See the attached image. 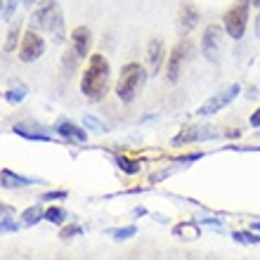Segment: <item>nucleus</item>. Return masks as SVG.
Masks as SVG:
<instances>
[{
    "label": "nucleus",
    "instance_id": "17",
    "mask_svg": "<svg viewBox=\"0 0 260 260\" xmlns=\"http://www.w3.org/2000/svg\"><path fill=\"white\" fill-rule=\"evenodd\" d=\"M26 95H28V88H26V85H14V88H10V90H5V92H3V97H5L10 104L24 102V100H26Z\"/></svg>",
    "mask_w": 260,
    "mask_h": 260
},
{
    "label": "nucleus",
    "instance_id": "13",
    "mask_svg": "<svg viewBox=\"0 0 260 260\" xmlns=\"http://www.w3.org/2000/svg\"><path fill=\"white\" fill-rule=\"evenodd\" d=\"M213 128H187L180 135L173 137V144H187V142H197V140H208L215 133H211Z\"/></svg>",
    "mask_w": 260,
    "mask_h": 260
},
{
    "label": "nucleus",
    "instance_id": "28",
    "mask_svg": "<svg viewBox=\"0 0 260 260\" xmlns=\"http://www.w3.org/2000/svg\"><path fill=\"white\" fill-rule=\"evenodd\" d=\"M251 125H253V128H260V107L251 114Z\"/></svg>",
    "mask_w": 260,
    "mask_h": 260
},
{
    "label": "nucleus",
    "instance_id": "27",
    "mask_svg": "<svg viewBox=\"0 0 260 260\" xmlns=\"http://www.w3.org/2000/svg\"><path fill=\"white\" fill-rule=\"evenodd\" d=\"M10 215H14V208L0 201V220H3V218H10Z\"/></svg>",
    "mask_w": 260,
    "mask_h": 260
},
{
    "label": "nucleus",
    "instance_id": "7",
    "mask_svg": "<svg viewBox=\"0 0 260 260\" xmlns=\"http://www.w3.org/2000/svg\"><path fill=\"white\" fill-rule=\"evenodd\" d=\"M201 52L208 62L218 64L220 62V52H222V28L220 24H208L201 38Z\"/></svg>",
    "mask_w": 260,
    "mask_h": 260
},
{
    "label": "nucleus",
    "instance_id": "26",
    "mask_svg": "<svg viewBox=\"0 0 260 260\" xmlns=\"http://www.w3.org/2000/svg\"><path fill=\"white\" fill-rule=\"evenodd\" d=\"M62 199H67V192H45L43 194V201H62Z\"/></svg>",
    "mask_w": 260,
    "mask_h": 260
},
{
    "label": "nucleus",
    "instance_id": "9",
    "mask_svg": "<svg viewBox=\"0 0 260 260\" xmlns=\"http://www.w3.org/2000/svg\"><path fill=\"white\" fill-rule=\"evenodd\" d=\"M90 43H92V34H90L88 26H76L74 31H71V50H74L81 59L88 57Z\"/></svg>",
    "mask_w": 260,
    "mask_h": 260
},
{
    "label": "nucleus",
    "instance_id": "11",
    "mask_svg": "<svg viewBox=\"0 0 260 260\" xmlns=\"http://www.w3.org/2000/svg\"><path fill=\"white\" fill-rule=\"evenodd\" d=\"M55 130L62 140H69V142H85V140H88V133H85L81 125L67 121V118H62V121L55 125Z\"/></svg>",
    "mask_w": 260,
    "mask_h": 260
},
{
    "label": "nucleus",
    "instance_id": "15",
    "mask_svg": "<svg viewBox=\"0 0 260 260\" xmlns=\"http://www.w3.org/2000/svg\"><path fill=\"white\" fill-rule=\"evenodd\" d=\"M19 43H21V21H12V24H10V31H7V36H5L3 50H5L7 55H12L14 50L19 48Z\"/></svg>",
    "mask_w": 260,
    "mask_h": 260
},
{
    "label": "nucleus",
    "instance_id": "5",
    "mask_svg": "<svg viewBox=\"0 0 260 260\" xmlns=\"http://www.w3.org/2000/svg\"><path fill=\"white\" fill-rule=\"evenodd\" d=\"M241 92V85L239 83H232V85H227L222 88L220 92H215L213 97H208L201 107L197 109V116H211V114H218L220 109H225L227 104H232Z\"/></svg>",
    "mask_w": 260,
    "mask_h": 260
},
{
    "label": "nucleus",
    "instance_id": "20",
    "mask_svg": "<svg viewBox=\"0 0 260 260\" xmlns=\"http://www.w3.org/2000/svg\"><path fill=\"white\" fill-rule=\"evenodd\" d=\"M116 164L121 166V171L128 173V175L140 171V164H137V161H130V158H125V156H116Z\"/></svg>",
    "mask_w": 260,
    "mask_h": 260
},
{
    "label": "nucleus",
    "instance_id": "14",
    "mask_svg": "<svg viewBox=\"0 0 260 260\" xmlns=\"http://www.w3.org/2000/svg\"><path fill=\"white\" fill-rule=\"evenodd\" d=\"M199 24V10L192 5V3H187V5L180 7V26L182 31H192L194 26Z\"/></svg>",
    "mask_w": 260,
    "mask_h": 260
},
{
    "label": "nucleus",
    "instance_id": "6",
    "mask_svg": "<svg viewBox=\"0 0 260 260\" xmlns=\"http://www.w3.org/2000/svg\"><path fill=\"white\" fill-rule=\"evenodd\" d=\"M45 55V41L38 31H31L28 28L26 34L21 36V43H19V59L24 64H31V62H38L41 57Z\"/></svg>",
    "mask_w": 260,
    "mask_h": 260
},
{
    "label": "nucleus",
    "instance_id": "16",
    "mask_svg": "<svg viewBox=\"0 0 260 260\" xmlns=\"http://www.w3.org/2000/svg\"><path fill=\"white\" fill-rule=\"evenodd\" d=\"M43 218H45V211H43L41 206H28L26 211L21 213V225L34 227V225H38Z\"/></svg>",
    "mask_w": 260,
    "mask_h": 260
},
{
    "label": "nucleus",
    "instance_id": "4",
    "mask_svg": "<svg viewBox=\"0 0 260 260\" xmlns=\"http://www.w3.org/2000/svg\"><path fill=\"white\" fill-rule=\"evenodd\" d=\"M251 3L253 0H237L230 10L225 12V19H222V24H225V31L230 38H234V41H239L241 36L246 34V26H248V10H251Z\"/></svg>",
    "mask_w": 260,
    "mask_h": 260
},
{
    "label": "nucleus",
    "instance_id": "22",
    "mask_svg": "<svg viewBox=\"0 0 260 260\" xmlns=\"http://www.w3.org/2000/svg\"><path fill=\"white\" fill-rule=\"evenodd\" d=\"M135 227L130 225V227H123V230H111V237L116 241H123V239H130V237H135Z\"/></svg>",
    "mask_w": 260,
    "mask_h": 260
},
{
    "label": "nucleus",
    "instance_id": "24",
    "mask_svg": "<svg viewBox=\"0 0 260 260\" xmlns=\"http://www.w3.org/2000/svg\"><path fill=\"white\" fill-rule=\"evenodd\" d=\"M19 3H21V0H5V21H10V24H12V17H14V12H17Z\"/></svg>",
    "mask_w": 260,
    "mask_h": 260
},
{
    "label": "nucleus",
    "instance_id": "10",
    "mask_svg": "<svg viewBox=\"0 0 260 260\" xmlns=\"http://www.w3.org/2000/svg\"><path fill=\"white\" fill-rule=\"evenodd\" d=\"M147 62H149L151 74H158L164 69L166 62V45L161 38H151L149 45H147Z\"/></svg>",
    "mask_w": 260,
    "mask_h": 260
},
{
    "label": "nucleus",
    "instance_id": "1",
    "mask_svg": "<svg viewBox=\"0 0 260 260\" xmlns=\"http://www.w3.org/2000/svg\"><path fill=\"white\" fill-rule=\"evenodd\" d=\"M109 78L111 67L104 55H90L88 69L83 71L81 78V92L88 102H102L104 95L109 92Z\"/></svg>",
    "mask_w": 260,
    "mask_h": 260
},
{
    "label": "nucleus",
    "instance_id": "3",
    "mask_svg": "<svg viewBox=\"0 0 260 260\" xmlns=\"http://www.w3.org/2000/svg\"><path fill=\"white\" fill-rule=\"evenodd\" d=\"M144 83H147V71H144L142 64L140 62L125 64L116 81V97L121 102L130 104L137 97V92H140V88H142Z\"/></svg>",
    "mask_w": 260,
    "mask_h": 260
},
{
    "label": "nucleus",
    "instance_id": "29",
    "mask_svg": "<svg viewBox=\"0 0 260 260\" xmlns=\"http://www.w3.org/2000/svg\"><path fill=\"white\" fill-rule=\"evenodd\" d=\"M5 19V0H0V21Z\"/></svg>",
    "mask_w": 260,
    "mask_h": 260
},
{
    "label": "nucleus",
    "instance_id": "21",
    "mask_svg": "<svg viewBox=\"0 0 260 260\" xmlns=\"http://www.w3.org/2000/svg\"><path fill=\"white\" fill-rule=\"evenodd\" d=\"M232 237H234L237 241H241V244H260V234L246 232V230H241V232H234Z\"/></svg>",
    "mask_w": 260,
    "mask_h": 260
},
{
    "label": "nucleus",
    "instance_id": "19",
    "mask_svg": "<svg viewBox=\"0 0 260 260\" xmlns=\"http://www.w3.org/2000/svg\"><path fill=\"white\" fill-rule=\"evenodd\" d=\"M83 125H85L88 130H95V133H107V125H104L97 116H90V114L83 116Z\"/></svg>",
    "mask_w": 260,
    "mask_h": 260
},
{
    "label": "nucleus",
    "instance_id": "30",
    "mask_svg": "<svg viewBox=\"0 0 260 260\" xmlns=\"http://www.w3.org/2000/svg\"><path fill=\"white\" fill-rule=\"evenodd\" d=\"M21 3H24V7H28V10L36 5V0H21Z\"/></svg>",
    "mask_w": 260,
    "mask_h": 260
},
{
    "label": "nucleus",
    "instance_id": "18",
    "mask_svg": "<svg viewBox=\"0 0 260 260\" xmlns=\"http://www.w3.org/2000/svg\"><path fill=\"white\" fill-rule=\"evenodd\" d=\"M45 220L50 225H64L67 222V211L62 206H50V208H45Z\"/></svg>",
    "mask_w": 260,
    "mask_h": 260
},
{
    "label": "nucleus",
    "instance_id": "2",
    "mask_svg": "<svg viewBox=\"0 0 260 260\" xmlns=\"http://www.w3.org/2000/svg\"><path fill=\"white\" fill-rule=\"evenodd\" d=\"M31 31H50L52 41L64 43L67 41V31H64V14L57 0H45L38 10H34L31 19H28Z\"/></svg>",
    "mask_w": 260,
    "mask_h": 260
},
{
    "label": "nucleus",
    "instance_id": "8",
    "mask_svg": "<svg viewBox=\"0 0 260 260\" xmlns=\"http://www.w3.org/2000/svg\"><path fill=\"white\" fill-rule=\"evenodd\" d=\"M187 55H189V41H182L178 43L173 52L168 55V62H166V76H168V81L175 83L182 74V64H185Z\"/></svg>",
    "mask_w": 260,
    "mask_h": 260
},
{
    "label": "nucleus",
    "instance_id": "31",
    "mask_svg": "<svg viewBox=\"0 0 260 260\" xmlns=\"http://www.w3.org/2000/svg\"><path fill=\"white\" fill-rule=\"evenodd\" d=\"M253 5H255V7H260V0H253Z\"/></svg>",
    "mask_w": 260,
    "mask_h": 260
},
{
    "label": "nucleus",
    "instance_id": "12",
    "mask_svg": "<svg viewBox=\"0 0 260 260\" xmlns=\"http://www.w3.org/2000/svg\"><path fill=\"white\" fill-rule=\"evenodd\" d=\"M34 182H38V180L24 178V175L10 171V168H3V171H0V187H3V189H19V187H28V185H34Z\"/></svg>",
    "mask_w": 260,
    "mask_h": 260
},
{
    "label": "nucleus",
    "instance_id": "25",
    "mask_svg": "<svg viewBox=\"0 0 260 260\" xmlns=\"http://www.w3.org/2000/svg\"><path fill=\"white\" fill-rule=\"evenodd\" d=\"M83 230L78 225H71V227H62V232H59V237L62 239H71V237H76V234H81Z\"/></svg>",
    "mask_w": 260,
    "mask_h": 260
},
{
    "label": "nucleus",
    "instance_id": "23",
    "mask_svg": "<svg viewBox=\"0 0 260 260\" xmlns=\"http://www.w3.org/2000/svg\"><path fill=\"white\" fill-rule=\"evenodd\" d=\"M17 230H19V225L14 222L12 215H10V218H3V220H0V232H3V234H7V232H17Z\"/></svg>",
    "mask_w": 260,
    "mask_h": 260
}]
</instances>
